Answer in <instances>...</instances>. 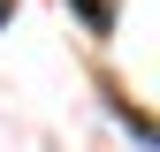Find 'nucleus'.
<instances>
[{
	"instance_id": "obj_1",
	"label": "nucleus",
	"mask_w": 160,
	"mask_h": 152,
	"mask_svg": "<svg viewBox=\"0 0 160 152\" xmlns=\"http://www.w3.org/2000/svg\"><path fill=\"white\" fill-rule=\"evenodd\" d=\"M76 15H84L92 31H114V0H76Z\"/></svg>"
},
{
	"instance_id": "obj_2",
	"label": "nucleus",
	"mask_w": 160,
	"mask_h": 152,
	"mask_svg": "<svg viewBox=\"0 0 160 152\" xmlns=\"http://www.w3.org/2000/svg\"><path fill=\"white\" fill-rule=\"evenodd\" d=\"M8 8H15V0H0V23H8Z\"/></svg>"
}]
</instances>
